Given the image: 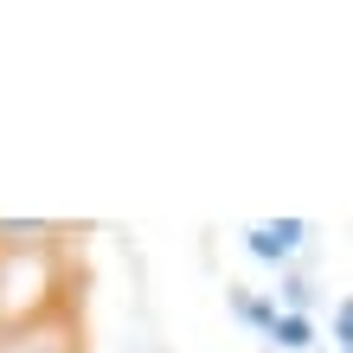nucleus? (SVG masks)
Wrapping results in <instances>:
<instances>
[{
  "mask_svg": "<svg viewBox=\"0 0 353 353\" xmlns=\"http://www.w3.org/2000/svg\"><path fill=\"white\" fill-rule=\"evenodd\" d=\"M0 353H97L84 225L0 219Z\"/></svg>",
  "mask_w": 353,
  "mask_h": 353,
  "instance_id": "1",
  "label": "nucleus"
},
{
  "mask_svg": "<svg viewBox=\"0 0 353 353\" xmlns=\"http://www.w3.org/2000/svg\"><path fill=\"white\" fill-rule=\"evenodd\" d=\"M296 238H302V225H296V219H283V225H257V232H251V251H257V257H289V251H296Z\"/></svg>",
  "mask_w": 353,
  "mask_h": 353,
  "instance_id": "2",
  "label": "nucleus"
},
{
  "mask_svg": "<svg viewBox=\"0 0 353 353\" xmlns=\"http://www.w3.org/2000/svg\"><path fill=\"white\" fill-rule=\"evenodd\" d=\"M308 334H315V327H308V315H296V308L270 321V341H276V347H308Z\"/></svg>",
  "mask_w": 353,
  "mask_h": 353,
  "instance_id": "3",
  "label": "nucleus"
},
{
  "mask_svg": "<svg viewBox=\"0 0 353 353\" xmlns=\"http://www.w3.org/2000/svg\"><path fill=\"white\" fill-rule=\"evenodd\" d=\"M238 315H244V321H257V327H270V321H276V308L257 302V296H238Z\"/></svg>",
  "mask_w": 353,
  "mask_h": 353,
  "instance_id": "4",
  "label": "nucleus"
},
{
  "mask_svg": "<svg viewBox=\"0 0 353 353\" xmlns=\"http://www.w3.org/2000/svg\"><path fill=\"white\" fill-rule=\"evenodd\" d=\"M347 334H353V302H334V341L347 347Z\"/></svg>",
  "mask_w": 353,
  "mask_h": 353,
  "instance_id": "5",
  "label": "nucleus"
}]
</instances>
